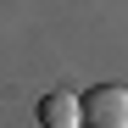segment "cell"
<instances>
[{
	"mask_svg": "<svg viewBox=\"0 0 128 128\" xmlns=\"http://www.w3.org/2000/svg\"><path fill=\"white\" fill-rule=\"evenodd\" d=\"M39 122H45V128H78V122H84L78 95H72V89H50L45 100H39Z\"/></svg>",
	"mask_w": 128,
	"mask_h": 128,
	"instance_id": "cell-2",
	"label": "cell"
},
{
	"mask_svg": "<svg viewBox=\"0 0 128 128\" xmlns=\"http://www.w3.org/2000/svg\"><path fill=\"white\" fill-rule=\"evenodd\" d=\"M78 112L89 128H128V89L122 84H100V89L78 95Z\"/></svg>",
	"mask_w": 128,
	"mask_h": 128,
	"instance_id": "cell-1",
	"label": "cell"
}]
</instances>
